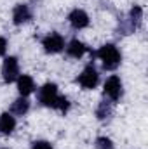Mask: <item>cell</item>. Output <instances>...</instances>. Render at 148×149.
Wrapping results in <instances>:
<instances>
[{
    "mask_svg": "<svg viewBox=\"0 0 148 149\" xmlns=\"http://www.w3.org/2000/svg\"><path fill=\"white\" fill-rule=\"evenodd\" d=\"M37 101L40 106L49 108V109H56V111L63 113V114H66L70 111V101H68V97H65L58 92L56 83L42 85L37 92Z\"/></svg>",
    "mask_w": 148,
    "mask_h": 149,
    "instance_id": "obj_1",
    "label": "cell"
},
{
    "mask_svg": "<svg viewBox=\"0 0 148 149\" xmlns=\"http://www.w3.org/2000/svg\"><path fill=\"white\" fill-rule=\"evenodd\" d=\"M91 54L92 57H98L101 61V66L106 71H115L122 63V54L115 43H105L96 52H91Z\"/></svg>",
    "mask_w": 148,
    "mask_h": 149,
    "instance_id": "obj_2",
    "label": "cell"
},
{
    "mask_svg": "<svg viewBox=\"0 0 148 149\" xmlns=\"http://www.w3.org/2000/svg\"><path fill=\"white\" fill-rule=\"evenodd\" d=\"M103 95L106 99H110L111 102H118L124 95V85H122V80L120 76L117 74H111L106 78V81L103 83Z\"/></svg>",
    "mask_w": 148,
    "mask_h": 149,
    "instance_id": "obj_3",
    "label": "cell"
},
{
    "mask_svg": "<svg viewBox=\"0 0 148 149\" xmlns=\"http://www.w3.org/2000/svg\"><path fill=\"white\" fill-rule=\"evenodd\" d=\"M77 81H78V85H80L82 88H85V90L96 88L98 83H99V73H98L96 66H94L92 63H89V64L82 70V73L77 76Z\"/></svg>",
    "mask_w": 148,
    "mask_h": 149,
    "instance_id": "obj_4",
    "label": "cell"
},
{
    "mask_svg": "<svg viewBox=\"0 0 148 149\" xmlns=\"http://www.w3.org/2000/svg\"><path fill=\"white\" fill-rule=\"evenodd\" d=\"M19 61L16 56H7L2 63V80L5 83H14L19 76Z\"/></svg>",
    "mask_w": 148,
    "mask_h": 149,
    "instance_id": "obj_5",
    "label": "cell"
},
{
    "mask_svg": "<svg viewBox=\"0 0 148 149\" xmlns=\"http://www.w3.org/2000/svg\"><path fill=\"white\" fill-rule=\"evenodd\" d=\"M65 45L66 43H65L63 35L56 33V31H52V33H49L42 38V47H44L45 54H59L65 50Z\"/></svg>",
    "mask_w": 148,
    "mask_h": 149,
    "instance_id": "obj_6",
    "label": "cell"
},
{
    "mask_svg": "<svg viewBox=\"0 0 148 149\" xmlns=\"http://www.w3.org/2000/svg\"><path fill=\"white\" fill-rule=\"evenodd\" d=\"M68 24L73 28V30H84V28H87L89 24H91V19H89V14L84 10V9H73V10H70V14H68Z\"/></svg>",
    "mask_w": 148,
    "mask_h": 149,
    "instance_id": "obj_7",
    "label": "cell"
},
{
    "mask_svg": "<svg viewBox=\"0 0 148 149\" xmlns=\"http://www.w3.org/2000/svg\"><path fill=\"white\" fill-rule=\"evenodd\" d=\"M32 19H33V12H32V7L28 3H18V5H14V9H12V23L16 26L26 24Z\"/></svg>",
    "mask_w": 148,
    "mask_h": 149,
    "instance_id": "obj_8",
    "label": "cell"
},
{
    "mask_svg": "<svg viewBox=\"0 0 148 149\" xmlns=\"http://www.w3.org/2000/svg\"><path fill=\"white\" fill-rule=\"evenodd\" d=\"M65 50H66V54L70 56V57H73V59H80L82 56H85L87 52H92L84 42H80L78 38H73V40H70L66 45H65Z\"/></svg>",
    "mask_w": 148,
    "mask_h": 149,
    "instance_id": "obj_9",
    "label": "cell"
},
{
    "mask_svg": "<svg viewBox=\"0 0 148 149\" xmlns=\"http://www.w3.org/2000/svg\"><path fill=\"white\" fill-rule=\"evenodd\" d=\"M16 85H18V92L21 97H28L35 92V80L30 74H19L16 80Z\"/></svg>",
    "mask_w": 148,
    "mask_h": 149,
    "instance_id": "obj_10",
    "label": "cell"
},
{
    "mask_svg": "<svg viewBox=\"0 0 148 149\" xmlns=\"http://www.w3.org/2000/svg\"><path fill=\"white\" fill-rule=\"evenodd\" d=\"M113 104L115 102H111L110 99H101L99 102H98V106H96V118L99 120V121H106V120H110L111 114H113Z\"/></svg>",
    "mask_w": 148,
    "mask_h": 149,
    "instance_id": "obj_11",
    "label": "cell"
},
{
    "mask_svg": "<svg viewBox=\"0 0 148 149\" xmlns=\"http://www.w3.org/2000/svg\"><path fill=\"white\" fill-rule=\"evenodd\" d=\"M125 19H127L129 26L132 28V31H138L141 28V24H143V9L140 5H132L129 14L125 16Z\"/></svg>",
    "mask_w": 148,
    "mask_h": 149,
    "instance_id": "obj_12",
    "label": "cell"
},
{
    "mask_svg": "<svg viewBox=\"0 0 148 149\" xmlns=\"http://www.w3.org/2000/svg\"><path fill=\"white\" fill-rule=\"evenodd\" d=\"M16 130V116H12L9 111L0 114V134L11 135Z\"/></svg>",
    "mask_w": 148,
    "mask_h": 149,
    "instance_id": "obj_13",
    "label": "cell"
},
{
    "mask_svg": "<svg viewBox=\"0 0 148 149\" xmlns=\"http://www.w3.org/2000/svg\"><path fill=\"white\" fill-rule=\"evenodd\" d=\"M28 111H30V101L28 97H21V95L11 104V109H9L12 116H25Z\"/></svg>",
    "mask_w": 148,
    "mask_h": 149,
    "instance_id": "obj_14",
    "label": "cell"
},
{
    "mask_svg": "<svg viewBox=\"0 0 148 149\" xmlns=\"http://www.w3.org/2000/svg\"><path fill=\"white\" fill-rule=\"evenodd\" d=\"M94 146H96V149H115L113 141H111L110 137H106V135H99L94 141Z\"/></svg>",
    "mask_w": 148,
    "mask_h": 149,
    "instance_id": "obj_15",
    "label": "cell"
},
{
    "mask_svg": "<svg viewBox=\"0 0 148 149\" xmlns=\"http://www.w3.org/2000/svg\"><path fill=\"white\" fill-rule=\"evenodd\" d=\"M30 149H54V148L47 141H35V142H32V148Z\"/></svg>",
    "mask_w": 148,
    "mask_h": 149,
    "instance_id": "obj_16",
    "label": "cell"
},
{
    "mask_svg": "<svg viewBox=\"0 0 148 149\" xmlns=\"http://www.w3.org/2000/svg\"><path fill=\"white\" fill-rule=\"evenodd\" d=\"M7 45H9V43H7V38L0 37V57L7 52Z\"/></svg>",
    "mask_w": 148,
    "mask_h": 149,
    "instance_id": "obj_17",
    "label": "cell"
},
{
    "mask_svg": "<svg viewBox=\"0 0 148 149\" xmlns=\"http://www.w3.org/2000/svg\"><path fill=\"white\" fill-rule=\"evenodd\" d=\"M2 149H9V148H2Z\"/></svg>",
    "mask_w": 148,
    "mask_h": 149,
    "instance_id": "obj_18",
    "label": "cell"
}]
</instances>
